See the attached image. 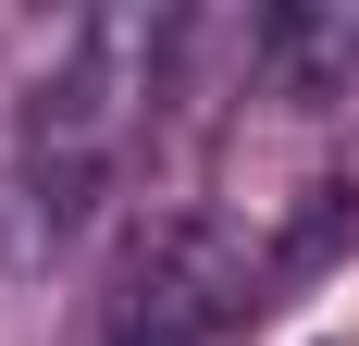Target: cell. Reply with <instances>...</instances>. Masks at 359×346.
<instances>
[{"label":"cell","instance_id":"cell-1","mask_svg":"<svg viewBox=\"0 0 359 346\" xmlns=\"http://www.w3.org/2000/svg\"><path fill=\"white\" fill-rule=\"evenodd\" d=\"M161 62H174V13H62L37 37L25 87H13V161H0L25 260H50L111 198V173H124L149 99H161Z\"/></svg>","mask_w":359,"mask_h":346},{"label":"cell","instance_id":"cell-2","mask_svg":"<svg viewBox=\"0 0 359 346\" xmlns=\"http://www.w3.org/2000/svg\"><path fill=\"white\" fill-rule=\"evenodd\" d=\"M260 284H273V247L260 235H236V223H174V235L137 260V284L111 297L100 346H223L260 310Z\"/></svg>","mask_w":359,"mask_h":346}]
</instances>
